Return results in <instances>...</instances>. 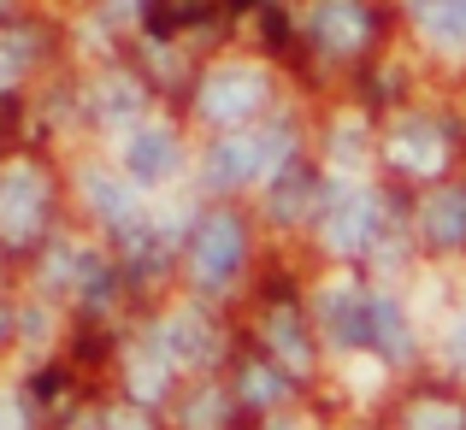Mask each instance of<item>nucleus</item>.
Returning a JSON list of instances; mask_svg holds the SVG:
<instances>
[{
  "mask_svg": "<svg viewBox=\"0 0 466 430\" xmlns=\"http://www.w3.org/2000/svg\"><path fill=\"white\" fill-rule=\"evenodd\" d=\"M189 260H195V272H201L207 284H225V277L242 265V230H237V218H207L201 236L189 242Z\"/></svg>",
  "mask_w": 466,
  "mask_h": 430,
  "instance_id": "f257e3e1",
  "label": "nucleus"
},
{
  "mask_svg": "<svg viewBox=\"0 0 466 430\" xmlns=\"http://www.w3.org/2000/svg\"><path fill=\"white\" fill-rule=\"evenodd\" d=\"M35 225H42V189H35L30 171H12L6 189H0V230H6L12 242H24Z\"/></svg>",
  "mask_w": 466,
  "mask_h": 430,
  "instance_id": "f03ea898",
  "label": "nucleus"
},
{
  "mask_svg": "<svg viewBox=\"0 0 466 430\" xmlns=\"http://www.w3.org/2000/svg\"><path fill=\"white\" fill-rule=\"evenodd\" d=\"M325 225H330V242H337V248H360V242L372 236L378 213H372L366 195H330L325 201Z\"/></svg>",
  "mask_w": 466,
  "mask_h": 430,
  "instance_id": "7ed1b4c3",
  "label": "nucleus"
},
{
  "mask_svg": "<svg viewBox=\"0 0 466 430\" xmlns=\"http://www.w3.org/2000/svg\"><path fill=\"white\" fill-rule=\"evenodd\" d=\"M313 30H319V42H325L330 54H354V47L366 42V12L354 6V0H325L319 18H313Z\"/></svg>",
  "mask_w": 466,
  "mask_h": 430,
  "instance_id": "20e7f679",
  "label": "nucleus"
},
{
  "mask_svg": "<svg viewBox=\"0 0 466 430\" xmlns=\"http://www.w3.org/2000/svg\"><path fill=\"white\" fill-rule=\"evenodd\" d=\"M254 101H260V77H254V71H218V77L207 83V113L213 118H237V113H248Z\"/></svg>",
  "mask_w": 466,
  "mask_h": 430,
  "instance_id": "39448f33",
  "label": "nucleus"
},
{
  "mask_svg": "<svg viewBox=\"0 0 466 430\" xmlns=\"http://www.w3.org/2000/svg\"><path fill=\"white\" fill-rule=\"evenodd\" d=\"M125 165H130V177L154 183L177 165V147H171L166 130H142V136H130V147H125Z\"/></svg>",
  "mask_w": 466,
  "mask_h": 430,
  "instance_id": "423d86ee",
  "label": "nucleus"
},
{
  "mask_svg": "<svg viewBox=\"0 0 466 430\" xmlns=\"http://www.w3.org/2000/svg\"><path fill=\"white\" fill-rule=\"evenodd\" d=\"M413 18L443 47H466V0H413Z\"/></svg>",
  "mask_w": 466,
  "mask_h": 430,
  "instance_id": "0eeeda50",
  "label": "nucleus"
},
{
  "mask_svg": "<svg viewBox=\"0 0 466 430\" xmlns=\"http://www.w3.org/2000/svg\"><path fill=\"white\" fill-rule=\"evenodd\" d=\"M207 171H213V183H242V177H254V171H266V154H260V136H230V142H218V154L207 159Z\"/></svg>",
  "mask_w": 466,
  "mask_h": 430,
  "instance_id": "6e6552de",
  "label": "nucleus"
},
{
  "mask_svg": "<svg viewBox=\"0 0 466 430\" xmlns=\"http://www.w3.org/2000/svg\"><path fill=\"white\" fill-rule=\"evenodd\" d=\"M401 330H408V325H401V306L390 301V295H372V301H366V318H360V336L378 342L384 354H401V348H408Z\"/></svg>",
  "mask_w": 466,
  "mask_h": 430,
  "instance_id": "1a4fd4ad",
  "label": "nucleus"
},
{
  "mask_svg": "<svg viewBox=\"0 0 466 430\" xmlns=\"http://www.w3.org/2000/svg\"><path fill=\"white\" fill-rule=\"evenodd\" d=\"M425 230H431V242H461L466 236V195H437L425 206Z\"/></svg>",
  "mask_w": 466,
  "mask_h": 430,
  "instance_id": "9d476101",
  "label": "nucleus"
},
{
  "mask_svg": "<svg viewBox=\"0 0 466 430\" xmlns=\"http://www.w3.org/2000/svg\"><path fill=\"white\" fill-rule=\"evenodd\" d=\"M171 354H177L183 365H201L207 354H213V336H207V325L201 318H171Z\"/></svg>",
  "mask_w": 466,
  "mask_h": 430,
  "instance_id": "9b49d317",
  "label": "nucleus"
},
{
  "mask_svg": "<svg viewBox=\"0 0 466 430\" xmlns=\"http://www.w3.org/2000/svg\"><path fill=\"white\" fill-rule=\"evenodd\" d=\"M301 206H308V177H284V189H272V213H284V218H296Z\"/></svg>",
  "mask_w": 466,
  "mask_h": 430,
  "instance_id": "f8f14e48",
  "label": "nucleus"
},
{
  "mask_svg": "<svg viewBox=\"0 0 466 430\" xmlns=\"http://www.w3.org/2000/svg\"><path fill=\"white\" fill-rule=\"evenodd\" d=\"M413 419H437V425H461L455 407H437V401H425V407H413Z\"/></svg>",
  "mask_w": 466,
  "mask_h": 430,
  "instance_id": "ddd939ff",
  "label": "nucleus"
},
{
  "mask_svg": "<svg viewBox=\"0 0 466 430\" xmlns=\"http://www.w3.org/2000/svg\"><path fill=\"white\" fill-rule=\"evenodd\" d=\"M248 377H254L248 389H254V395H260V401H266V395H284V384H272V372H248Z\"/></svg>",
  "mask_w": 466,
  "mask_h": 430,
  "instance_id": "4468645a",
  "label": "nucleus"
},
{
  "mask_svg": "<svg viewBox=\"0 0 466 430\" xmlns=\"http://www.w3.org/2000/svg\"><path fill=\"white\" fill-rule=\"evenodd\" d=\"M455 354L466 360V318H461V330H455Z\"/></svg>",
  "mask_w": 466,
  "mask_h": 430,
  "instance_id": "2eb2a0df",
  "label": "nucleus"
}]
</instances>
